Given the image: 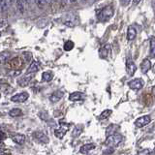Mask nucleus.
Listing matches in <instances>:
<instances>
[{"label":"nucleus","instance_id":"obj_1","mask_svg":"<svg viewBox=\"0 0 155 155\" xmlns=\"http://www.w3.org/2000/svg\"><path fill=\"white\" fill-rule=\"evenodd\" d=\"M114 9L111 6H106L102 10H100L97 17H98V19L100 21H108L109 19H110L114 16Z\"/></svg>","mask_w":155,"mask_h":155},{"label":"nucleus","instance_id":"obj_2","mask_svg":"<svg viewBox=\"0 0 155 155\" xmlns=\"http://www.w3.org/2000/svg\"><path fill=\"white\" fill-rule=\"evenodd\" d=\"M122 140H123V138L121 135L114 134V135H110V136H108V137H107L105 143L110 147H118V145L121 143Z\"/></svg>","mask_w":155,"mask_h":155},{"label":"nucleus","instance_id":"obj_3","mask_svg":"<svg viewBox=\"0 0 155 155\" xmlns=\"http://www.w3.org/2000/svg\"><path fill=\"white\" fill-rule=\"evenodd\" d=\"M150 121H151V117H150V115H143L139 117L138 119H136L135 121V125L136 127L138 128H143L144 126H147L150 123Z\"/></svg>","mask_w":155,"mask_h":155},{"label":"nucleus","instance_id":"obj_4","mask_svg":"<svg viewBox=\"0 0 155 155\" xmlns=\"http://www.w3.org/2000/svg\"><path fill=\"white\" fill-rule=\"evenodd\" d=\"M29 98V94L27 92H21V93H18L11 97V101L15 103H23Z\"/></svg>","mask_w":155,"mask_h":155},{"label":"nucleus","instance_id":"obj_5","mask_svg":"<svg viewBox=\"0 0 155 155\" xmlns=\"http://www.w3.org/2000/svg\"><path fill=\"white\" fill-rule=\"evenodd\" d=\"M136 70H137V66H136L135 62L130 59V58H128L127 60H126V72H127V74L129 76H134Z\"/></svg>","mask_w":155,"mask_h":155},{"label":"nucleus","instance_id":"obj_6","mask_svg":"<svg viewBox=\"0 0 155 155\" xmlns=\"http://www.w3.org/2000/svg\"><path fill=\"white\" fill-rule=\"evenodd\" d=\"M143 84H144V81L142 79H134L132 81H130L129 84H128L130 88H132L134 90L140 89L143 86Z\"/></svg>","mask_w":155,"mask_h":155},{"label":"nucleus","instance_id":"obj_7","mask_svg":"<svg viewBox=\"0 0 155 155\" xmlns=\"http://www.w3.org/2000/svg\"><path fill=\"white\" fill-rule=\"evenodd\" d=\"M33 136L38 140H40V142H42L44 143H48V140H50V138H48L44 132H41V131H36V132H34Z\"/></svg>","mask_w":155,"mask_h":155},{"label":"nucleus","instance_id":"obj_8","mask_svg":"<svg viewBox=\"0 0 155 155\" xmlns=\"http://www.w3.org/2000/svg\"><path fill=\"white\" fill-rule=\"evenodd\" d=\"M110 44H106L99 50V55L102 58H106L110 55Z\"/></svg>","mask_w":155,"mask_h":155},{"label":"nucleus","instance_id":"obj_9","mask_svg":"<svg viewBox=\"0 0 155 155\" xmlns=\"http://www.w3.org/2000/svg\"><path fill=\"white\" fill-rule=\"evenodd\" d=\"M151 62H150L149 59H147V58H145V59L143 60L142 64H140V70H142V72L143 73V74H147V73L151 69Z\"/></svg>","mask_w":155,"mask_h":155},{"label":"nucleus","instance_id":"obj_10","mask_svg":"<svg viewBox=\"0 0 155 155\" xmlns=\"http://www.w3.org/2000/svg\"><path fill=\"white\" fill-rule=\"evenodd\" d=\"M63 95H64L63 91H61V90H56V91H54L50 96V100L52 102V103H56V102H58V101H59L62 98Z\"/></svg>","mask_w":155,"mask_h":155},{"label":"nucleus","instance_id":"obj_11","mask_svg":"<svg viewBox=\"0 0 155 155\" xmlns=\"http://www.w3.org/2000/svg\"><path fill=\"white\" fill-rule=\"evenodd\" d=\"M67 131H68V126H65V127H64L63 125H61L59 128H57V129L54 130V134H55V136L57 138L62 139L65 136Z\"/></svg>","mask_w":155,"mask_h":155},{"label":"nucleus","instance_id":"obj_12","mask_svg":"<svg viewBox=\"0 0 155 155\" xmlns=\"http://www.w3.org/2000/svg\"><path fill=\"white\" fill-rule=\"evenodd\" d=\"M32 77H33V74H27L26 76H24L23 78H21V79L18 80V84L21 86H26L29 82H30V81L32 80Z\"/></svg>","mask_w":155,"mask_h":155},{"label":"nucleus","instance_id":"obj_13","mask_svg":"<svg viewBox=\"0 0 155 155\" xmlns=\"http://www.w3.org/2000/svg\"><path fill=\"white\" fill-rule=\"evenodd\" d=\"M38 71H39V64H38V62L34 61V62L31 63L30 66L27 68L26 74H35V73L38 72Z\"/></svg>","mask_w":155,"mask_h":155},{"label":"nucleus","instance_id":"obj_14","mask_svg":"<svg viewBox=\"0 0 155 155\" xmlns=\"http://www.w3.org/2000/svg\"><path fill=\"white\" fill-rule=\"evenodd\" d=\"M137 36V30L133 26H129L127 29V39L129 41H133Z\"/></svg>","mask_w":155,"mask_h":155},{"label":"nucleus","instance_id":"obj_15","mask_svg":"<svg viewBox=\"0 0 155 155\" xmlns=\"http://www.w3.org/2000/svg\"><path fill=\"white\" fill-rule=\"evenodd\" d=\"M12 140L14 143H16L18 144H22L25 142V136L24 135H21V134H17L12 137Z\"/></svg>","mask_w":155,"mask_h":155},{"label":"nucleus","instance_id":"obj_16","mask_svg":"<svg viewBox=\"0 0 155 155\" xmlns=\"http://www.w3.org/2000/svg\"><path fill=\"white\" fill-rule=\"evenodd\" d=\"M95 147H96V145L94 143H86V144H84L81 147V153H87V152L91 151V150H93Z\"/></svg>","mask_w":155,"mask_h":155},{"label":"nucleus","instance_id":"obj_17","mask_svg":"<svg viewBox=\"0 0 155 155\" xmlns=\"http://www.w3.org/2000/svg\"><path fill=\"white\" fill-rule=\"evenodd\" d=\"M69 100L72 102H77L82 100V93L81 92H73L69 95Z\"/></svg>","mask_w":155,"mask_h":155},{"label":"nucleus","instance_id":"obj_18","mask_svg":"<svg viewBox=\"0 0 155 155\" xmlns=\"http://www.w3.org/2000/svg\"><path fill=\"white\" fill-rule=\"evenodd\" d=\"M118 129V126L117 125H114V124H111L110 125L108 128L106 130V135L107 137L108 136H110V135H114V134H116V131Z\"/></svg>","mask_w":155,"mask_h":155},{"label":"nucleus","instance_id":"obj_19","mask_svg":"<svg viewBox=\"0 0 155 155\" xmlns=\"http://www.w3.org/2000/svg\"><path fill=\"white\" fill-rule=\"evenodd\" d=\"M149 56L151 58H155V37L150 38V51Z\"/></svg>","mask_w":155,"mask_h":155},{"label":"nucleus","instance_id":"obj_20","mask_svg":"<svg viewBox=\"0 0 155 155\" xmlns=\"http://www.w3.org/2000/svg\"><path fill=\"white\" fill-rule=\"evenodd\" d=\"M9 115L11 116V117H18V116L22 115V110L21 109H18V108L12 109L9 111Z\"/></svg>","mask_w":155,"mask_h":155},{"label":"nucleus","instance_id":"obj_21","mask_svg":"<svg viewBox=\"0 0 155 155\" xmlns=\"http://www.w3.org/2000/svg\"><path fill=\"white\" fill-rule=\"evenodd\" d=\"M53 78V74L50 71H47V72H44L42 74V80L43 81H51Z\"/></svg>","mask_w":155,"mask_h":155},{"label":"nucleus","instance_id":"obj_22","mask_svg":"<svg viewBox=\"0 0 155 155\" xmlns=\"http://www.w3.org/2000/svg\"><path fill=\"white\" fill-rule=\"evenodd\" d=\"M111 114H113V110H105L102 111L101 114L99 115V119H101V120L107 119Z\"/></svg>","mask_w":155,"mask_h":155},{"label":"nucleus","instance_id":"obj_23","mask_svg":"<svg viewBox=\"0 0 155 155\" xmlns=\"http://www.w3.org/2000/svg\"><path fill=\"white\" fill-rule=\"evenodd\" d=\"M9 57H10V52L7 51H2L1 53H0V59H1L2 64H4V63L9 59Z\"/></svg>","mask_w":155,"mask_h":155},{"label":"nucleus","instance_id":"obj_24","mask_svg":"<svg viewBox=\"0 0 155 155\" xmlns=\"http://www.w3.org/2000/svg\"><path fill=\"white\" fill-rule=\"evenodd\" d=\"M81 131H82V128L81 127V126H76L75 129L73 130V132H72V137H74V138L79 137L81 133Z\"/></svg>","mask_w":155,"mask_h":155},{"label":"nucleus","instance_id":"obj_25","mask_svg":"<svg viewBox=\"0 0 155 155\" xmlns=\"http://www.w3.org/2000/svg\"><path fill=\"white\" fill-rule=\"evenodd\" d=\"M74 47H75V44H74V42H72V41H67L64 44V50L66 51H72L73 48H74Z\"/></svg>","mask_w":155,"mask_h":155},{"label":"nucleus","instance_id":"obj_26","mask_svg":"<svg viewBox=\"0 0 155 155\" xmlns=\"http://www.w3.org/2000/svg\"><path fill=\"white\" fill-rule=\"evenodd\" d=\"M8 7V0H0V9L1 13H4L7 10Z\"/></svg>","mask_w":155,"mask_h":155},{"label":"nucleus","instance_id":"obj_27","mask_svg":"<svg viewBox=\"0 0 155 155\" xmlns=\"http://www.w3.org/2000/svg\"><path fill=\"white\" fill-rule=\"evenodd\" d=\"M120 1H121V3H122V5L126 6V5H128L131 2V0H120Z\"/></svg>","mask_w":155,"mask_h":155},{"label":"nucleus","instance_id":"obj_28","mask_svg":"<svg viewBox=\"0 0 155 155\" xmlns=\"http://www.w3.org/2000/svg\"><path fill=\"white\" fill-rule=\"evenodd\" d=\"M24 56L26 57V60H29V59H30V58L32 57V54H31V53H27V52H25V53H24Z\"/></svg>","mask_w":155,"mask_h":155},{"label":"nucleus","instance_id":"obj_29","mask_svg":"<svg viewBox=\"0 0 155 155\" xmlns=\"http://www.w3.org/2000/svg\"><path fill=\"white\" fill-rule=\"evenodd\" d=\"M114 152V150H106V151H104L103 153L104 154H110V153H113Z\"/></svg>","mask_w":155,"mask_h":155},{"label":"nucleus","instance_id":"obj_30","mask_svg":"<svg viewBox=\"0 0 155 155\" xmlns=\"http://www.w3.org/2000/svg\"><path fill=\"white\" fill-rule=\"evenodd\" d=\"M140 2V0H133V4H135V5L139 4Z\"/></svg>","mask_w":155,"mask_h":155},{"label":"nucleus","instance_id":"obj_31","mask_svg":"<svg viewBox=\"0 0 155 155\" xmlns=\"http://www.w3.org/2000/svg\"><path fill=\"white\" fill-rule=\"evenodd\" d=\"M14 1H15V0H8V3H9L10 5H13Z\"/></svg>","mask_w":155,"mask_h":155},{"label":"nucleus","instance_id":"obj_32","mask_svg":"<svg viewBox=\"0 0 155 155\" xmlns=\"http://www.w3.org/2000/svg\"><path fill=\"white\" fill-rule=\"evenodd\" d=\"M76 1H77V0H68V2H70V3H74Z\"/></svg>","mask_w":155,"mask_h":155},{"label":"nucleus","instance_id":"obj_33","mask_svg":"<svg viewBox=\"0 0 155 155\" xmlns=\"http://www.w3.org/2000/svg\"><path fill=\"white\" fill-rule=\"evenodd\" d=\"M152 93H153V94H154V96H155V86L152 88Z\"/></svg>","mask_w":155,"mask_h":155},{"label":"nucleus","instance_id":"obj_34","mask_svg":"<svg viewBox=\"0 0 155 155\" xmlns=\"http://www.w3.org/2000/svg\"><path fill=\"white\" fill-rule=\"evenodd\" d=\"M44 1H45V3H50L51 0H44Z\"/></svg>","mask_w":155,"mask_h":155},{"label":"nucleus","instance_id":"obj_35","mask_svg":"<svg viewBox=\"0 0 155 155\" xmlns=\"http://www.w3.org/2000/svg\"><path fill=\"white\" fill-rule=\"evenodd\" d=\"M153 71H154V73H155V65H154V67H153Z\"/></svg>","mask_w":155,"mask_h":155}]
</instances>
